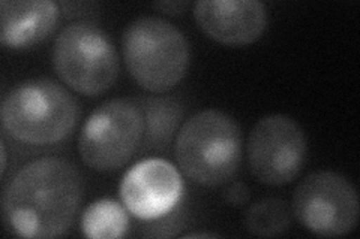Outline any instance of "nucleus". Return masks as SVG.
<instances>
[{
	"label": "nucleus",
	"instance_id": "obj_1",
	"mask_svg": "<svg viewBox=\"0 0 360 239\" xmlns=\"http://www.w3.org/2000/svg\"><path fill=\"white\" fill-rule=\"evenodd\" d=\"M83 199V179L65 158L44 157L21 168L4 193V212L18 236L59 238L71 229Z\"/></svg>",
	"mask_w": 360,
	"mask_h": 239
},
{
	"label": "nucleus",
	"instance_id": "obj_2",
	"mask_svg": "<svg viewBox=\"0 0 360 239\" xmlns=\"http://www.w3.org/2000/svg\"><path fill=\"white\" fill-rule=\"evenodd\" d=\"M243 135L229 114L201 111L180 128L174 154L180 170L194 183L221 186L238 172L242 162Z\"/></svg>",
	"mask_w": 360,
	"mask_h": 239
},
{
	"label": "nucleus",
	"instance_id": "obj_3",
	"mask_svg": "<svg viewBox=\"0 0 360 239\" xmlns=\"http://www.w3.org/2000/svg\"><path fill=\"white\" fill-rule=\"evenodd\" d=\"M80 108L58 81L32 78L15 86L2 104L4 129L29 145L58 144L75 129Z\"/></svg>",
	"mask_w": 360,
	"mask_h": 239
},
{
	"label": "nucleus",
	"instance_id": "obj_4",
	"mask_svg": "<svg viewBox=\"0 0 360 239\" xmlns=\"http://www.w3.org/2000/svg\"><path fill=\"white\" fill-rule=\"evenodd\" d=\"M122 53L131 78L152 93H165L182 81L191 59L184 33L160 17L131 21L123 32Z\"/></svg>",
	"mask_w": 360,
	"mask_h": 239
},
{
	"label": "nucleus",
	"instance_id": "obj_5",
	"mask_svg": "<svg viewBox=\"0 0 360 239\" xmlns=\"http://www.w3.org/2000/svg\"><path fill=\"white\" fill-rule=\"evenodd\" d=\"M53 66L74 92L98 96L119 76V55L107 33L92 22H72L56 38Z\"/></svg>",
	"mask_w": 360,
	"mask_h": 239
},
{
	"label": "nucleus",
	"instance_id": "obj_6",
	"mask_svg": "<svg viewBox=\"0 0 360 239\" xmlns=\"http://www.w3.org/2000/svg\"><path fill=\"white\" fill-rule=\"evenodd\" d=\"M144 138V114L139 100L111 99L99 105L78 136L82 161L98 172L125 166Z\"/></svg>",
	"mask_w": 360,
	"mask_h": 239
},
{
	"label": "nucleus",
	"instance_id": "obj_7",
	"mask_svg": "<svg viewBox=\"0 0 360 239\" xmlns=\"http://www.w3.org/2000/svg\"><path fill=\"white\" fill-rule=\"evenodd\" d=\"M292 214L309 232L344 236L359 223L360 203L352 181L332 172L317 170L300 181L292 195Z\"/></svg>",
	"mask_w": 360,
	"mask_h": 239
},
{
	"label": "nucleus",
	"instance_id": "obj_8",
	"mask_svg": "<svg viewBox=\"0 0 360 239\" xmlns=\"http://www.w3.org/2000/svg\"><path fill=\"white\" fill-rule=\"evenodd\" d=\"M307 153V136L302 128L281 114L262 118L248 139L251 174L266 186H285L296 179Z\"/></svg>",
	"mask_w": 360,
	"mask_h": 239
},
{
	"label": "nucleus",
	"instance_id": "obj_9",
	"mask_svg": "<svg viewBox=\"0 0 360 239\" xmlns=\"http://www.w3.org/2000/svg\"><path fill=\"white\" fill-rule=\"evenodd\" d=\"M184 179L164 158H146L134 165L120 183V199L135 219L160 220L179 208Z\"/></svg>",
	"mask_w": 360,
	"mask_h": 239
},
{
	"label": "nucleus",
	"instance_id": "obj_10",
	"mask_svg": "<svg viewBox=\"0 0 360 239\" xmlns=\"http://www.w3.org/2000/svg\"><path fill=\"white\" fill-rule=\"evenodd\" d=\"M194 17L210 39L230 47L258 41L267 27V11L258 0H200Z\"/></svg>",
	"mask_w": 360,
	"mask_h": 239
},
{
	"label": "nucleus",
	"instance_id": "obj_11",
	"mask_svg": "<svg viewBox=\"0 0 360 239\" xmlns=\"http://www.w3.org/2000/svg\"><path fill=\"white\" fill-rule=\"evenodd\" d=\"M59 8L51 0H2L0 41L11 48H27L42 42L56 29Z\"/></svg>",
	"mask_w": 360,
	"mask_h": 239
},
{
	"label": "nucleus",
	"instance_id": "obj_12",
	"mask_svg": "<svg viewBox=\"0 0 360 239\" xmlns=\"http://www.w3.org/2000/svg\"><path fill=\"white\" fill-rule=\"evenodd\" d=\"M144 114L146 144L152 150H164L177 132L184 108L174 99L152 97L140 102Z\"/></svg>",
	"mask_w": 360,
	"mask_h": 239
},
{
	"label": "nucleus",
	"instance_id": "obj_13",
	"mask_svg": "<svg viewBox=\"0 0 360 239\" xmlns=\"http://www.w3.org/2000/svg\"><path fill=\"white\" fill-rule=\"evenodd\" d=\"M80 229L90 239L123 238L129 229L128 210L112 199L95 200L83 211Z\"/></svg>",
	"mask_w": 360,
	"mask_h": 239
},
{
	"label": "nucleus",
	"instance_id": "obj_14",
	"mask_svg": "<svg viewBox=\"0 0 360 239\" xmlns=\"http://www.w3.org/2000/svg\"><path fill=\"white\" fill-rule=\"evenodd\" d=\"M292 212L287 202L276 198L258 200L245 214L246 231L254 236L274 238L287 232Z\"/></svg>",
	"mask_w": 360,
	"mask_h": 239
},
{
	"label": "nucleus",
	"instance_id": "obj_15",
	"mask_svg": "<svg viewBox=\"0 0 360 239\" xmlns=\"http://www.w3.org/2000/svg\"><path fill=\"white\" fill-rule=\"evenodd\" d=\"M251 199V190L242 181H236L231 183L224 191V200L227 202L230 207H243L245 203L250 202Z\"/></svg>",
	"mask_w": 360,
	"mask_h": 239
},
{
	"label": "nucleus",
	"instance_id": "obj_16",
	"mask_svg": "<svg viewBox=\"0 0 360 239\" xmlns=\"http://www.w3.org/2000/svg\"><path fill=\"white\" fill-rule=\"evenodd\" d=\"M189 6L188 2L185 0H177V2H156L153 4V8L161 11L162 14H170V15H179V14H184V11Z\"/></svg>",
	"mask_w": 360,
	"mask_h": 239
},
{
	"label": "nucleus",
	"instance_id": "obj_17",
	"mask_svg": "<svg viewBox=\"0 0 360 239\" xmlns=\"http://www.w3.org/2000/svg\"><path fill=\"white\" fill-rule=\"evenodd\" d=\"M219 235H217V233H202V232H195V233H188V235H185L184 238H218Z\"/></svg>",
	"mask_w": 360,
	"mask_h": 239
},
{
	"label": "nucleus",
	"instance_id": "obj_18",
	"mask_svg": "<svg viewBox=\"0 0 360 239\" xmlns=\"http://www.w3.org/2000/svg\"><path fill=\"white\" fill-rule=\"evenodd\" d=\"M0 146H2V175L5 174V170H6V145H5V142L2 141V145H0Z\"/></svg>",
	"mask_w": 360,
	"mask_h": 239
}]
</instances>
